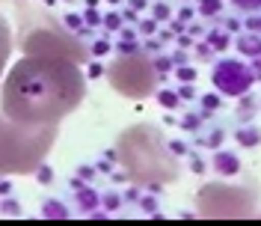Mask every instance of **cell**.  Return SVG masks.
<instances>
[{"mask_svg": "<svg viewBox=\"0 0 261 226\" xmlns=\"http://www.w3.org/2000/svg\"><path fill=\"white\" fill-rule=\"evenodd\" d=\"M255 199L241 188L226 185H205L199 191V211L208 217H228V214H252Z\"/></svg>", "mask_w": 261, "mask_h": 226, "instance_id": "3957f363", "label": "cell"}, {"mask_svg": "<svg viewBox=\"0 0 261 226\" xmlns=\"http://www.w3.org/2000/svg\"><path fill=\"white\" fill-rule=\"evenodd\" d=\"M258 107V98L249 96V93H244V98L238 101V116H244V119H249V113Z\"/></svg>", "mask_w": 261, "mask_h": 226, "instance_id": "4fadbf2b", "label": "cell"}, {"mask_svg": "<svg viewBox=\"0 0 261 226\" xmlns=\"http://www.w3.org/2000/svg\"><path fill=\"white\" fill-rule=\"evenodd\" d=\"M3 211H9V214H18V206H15V202H3Z\"/></svg>", "mask_w": 261, "mask_h": 226, "instance_id": "c3c4849f", "label": "cell"}, {"mask_svg": "<svg viewBox=\"0 0 261 226\" xmlns=\"http://www.w3.org/2000/svg\"><path fill=\"white\" fill-rule=\"evenodd\" d=\"M151 69H154V75L161 78V75H166V72H172V60H169V57H158V60L151 63Z\"/></svg>", "mask_w": 261, "mask_h": 226, "instance_id": "603a6c76", "label": "cell"}, {"mask_svg": "<svg viewBox=\"0 0 261 226\" xmlns=\"http://www.w3.org/2000/svg\"><path fill=\"white\" fill-rule=\"evenodd\" d=\"M202 107H205V110H220V107H223V98L217 96V93H208V96H202Z\"/></svg>", "mask_w": 261, "mask_h": 226, "instance_id": "44dd1931", "label": "cell"}, {"mask_svg": "<svg viewBox=\"0 0 261 226\" xmlns=\"http://www.w3.org/2000/svg\"><path fill=\"white\" fill-rule=\"evenodd\" d=\"M6 57H9V27H6V21L0 18V69L6 63Z\"/></svg>", "mask_w": 261, "mask_h": 226, "instance_id": "5bb4252c", "label": "cell"}, {"mask_svg": "<svg viewBox=\"0 0 261 226\" xmlns=\"http://www.w3.org/2000/svg\"><path fill=\"white\" fill-rule=\"evenodd\" d=\"M101 24H104L107 30H119V27H122V15H119V12H107V15H101Z\"/></svg>", "mask_w": 261, "mask_h": 226, "instance_id": "7402d4cb", "label": "cell"}, {"mask_svg": "<svg viewBox=\"0 0 261 226\" xmlns=\"http://www.w3.org/2000/svg\"><path fill=\"white\" fill-rule=\"evenodd\" d=\"M71 188L77 191V209L81 211H98V202H101V194H95L92 188L83 185V178H71Z\"/></svg>", "mask_w": 261, "mask_h": 226, "instance_id": "8992f818", "label": "cell"}, {"mask_svg": "<svg viewBox=\"0 0 261 226\" xmlns=\"http://www.w3.org/2000/svg\"><path fill=\"white\" fill-rule=\"evenodd\" d=\"M234 45H238V51L244 57H261V36L258 33H241Z\"/></svg>", "mask_w": 261, "mask_h": 226, "instance_id": "ba28073f", "label": "cell"}, {"mask_svg": "<svg viewBox=\"0 0 261 226\" xmlns=\"http://www.w3.org/2000/svg\"><path fill=\"white\" fill-rule=\"evenodd\" d=\"M187 158H190V170H193V173H205V161H202L199 155H193V152H190Z\"/></svg>", "mask_w": 261, "mask_h": 226, "instance_id": "836d02e7", "label": "cell"}, {"mask_svg": "<svg viewBox=\"0 0 261 226\" xmlns=\"http://www.w3.org/2000/svg\"><path fill=\"white\" fill-rule=\"evenodd\" d=\"M169 60H172V69H175V65H184V63H187V54H184V48H178L172 57H169Z\"/></svg>", "mask_w": 261, "mask_h": 226, "instance_id": "d590c367", "label": "cell"}, {"mask_svg": "<svg viewBox=\"0 0 261 226\" xmlns=\"http://www.w3.org/2000/svg\"><path fill=\"white\" fill-rule=\"evenodd\" d=\"M211 167L220 176H238V173H241V158H238L231 149H217Z\"/></svg>", "mask_w": 261, "mask_h": 226, "instance_id": "5b68a950", "label": "cell"}, {"mask_svg": "<svg viewBox=\"0 0 261 226\" xmlns=\"http://www.w3.org/2000/svg\"><path fill=\"white\" fill-rule=\"evenodd\" d=\"M83 98V81L77 65L33 54L9 72L3 83V116L15 125H54L60 116L77 107Z\"/></svg>", "mask_w": 261, "mask_h": 226, "instance_id": "6da1fadb", "label": "cell"}, {"mask_svg": "<svg viewBox=\"0 0 261 226\" xmlns=\"http://www.w3.org/2000/svg\"><path fill=\"white\" fill-rule=\"evenodd\" d=\"M223 140H226V131L214 128L208 137H199V146H205V149H217V146H223Z\"/></svg>", "mask_w": 261, "mask_h": 226, "instance_id": "7c38bea8", "label": "cell"}, {"mask_svg": "<svg viewBox=\"0 0 261 226\" xmlns=\"http://www.w3.org/2000/svg\"><path fill=\"white\" fill-rule=\"evenodd\" d=\"M238 12H258L261 9V0H228Z\"/></svg>", "mask_w": 261, "mask_h": 226, "instance_id": "ac0fdd59", "label": "cell"}, {"mask_svg": "<svg viewBox=\"0 0 261 226\" xmlns=\"http://www.w3.org/2000/svg\"><path fill=\"white\" fill-rule=\"evenodd\" d=\"M196 12H199L202 18H220V12H223V0H199Z\"/></svg>", "mask_w": 261, "mask_h": 226, "instance_id": "9c48e42d", "label": "cell"}, {"mask_svg": "<svg viewBox=\"0 0 261 226\" xmlns=\"http://www.w3.org/2000/svg\"><path fill=\"white\" fill-rule=\"evenodd\" d=\"M107 3H122V0H107Z\"/></svg>", "mask_w": 261, "mask_h": 226, "instance_id": "681fc988", "label": "cell"}, {"mask_svg": "<svg viewBox=\"0 0 261 226\" xmlns=\"http://www.w3.org/2000/svg\"><path fill=\"white\" fill-rule=\"evenodd\" d=\"M83 21H86L89 27H98V24H101V15L95 12V6H89V9H86V15H83Z\"/></svg>", "mask_w": 261, "mask_h": 226, "instance_id": "f1b7e54d", "label": "cell"}, {"mask_svg": "<svg viewBox=\"0 0 261 226\" xmlns=\"http://www.w3.org/2000/svg\"><path fill=\"white\" fill-rule=\"evenodd\" d=\"M190 18H193V6H181V9H178V21H184V24H187Z\"/></svg>", "mask_w": 261, "mask_h": 226, "instance_id": "8d00e7d4", "label": "cell"}, {"mask_svg": "<svg viewBox=\"0 0 261 226\" xmlns=\"http://www.w3.org/2000/svg\"><path fill=\"white\" fill-rule=\"evenodd\" d=\"M211 81L226 96H244V93H249V86L255 83V75L241 60H220V63L214 65Z\"/></svg>", "mask_w": 261, "mask_h": 226, "instance_id": "277c9868", "label": "cell"}, {"mask_svg": "<svg viewBox=\"0 0 261 226\" xmlns=\"http://www.w3.org/2000/svg\"><path fill=\"white\" fill-rule=\"evenodd\" d=\"M246 27H249V33H258V36H261V15H252V12H249Z\"/></svg>", "mask_w": 261, "mask_h": 226, "instance_id": "1f68e13d", "label": "cell"}, {"mask_svg": "<svg viewBox=\"0 0 261 226\" xmlns=\"http://www.w3.org/2000/svg\"><path fill=\"white\" fill-rule=\"evenodd\" d=\"M95 176V170H92V167H81V178L83 182H86V178H92Z\"/></svg>", "mask_w": 261, "mask_h": 226, "instance_id": "ee69618b", "label": "cell"}, {"mask_svg": "<svg viewBox=\"0 0 261 226\" xmlns=\"http://www.w3.org/2000/svg\"><path fill=\"white\" fill-rule=\"evenodd\" d=\"M110 81L119 93H125L130 98H140V96H148L151 89H154V81H158V75H154V69L148 63L146 57L137 51V54H119V60L110 65Z\"/></svg>", "mask_w": 261, "mask_h": 226, "instance_id": "7a4b0ae2", "label": "cell"}, {"mask_svg": "<svg viewBox=\"0 0 261 226\" xmlns=\"http://www.w3.org/2000/svg\"><path fill=\"white\" fill-rule=\"evenodd\" d=\"M178 125H181L184 131H190V134H196V131L202 128V113H187V116L181 119Z\"/></svg>", "mask_w": 261, "mask_h": 226, "instance_id": "2e32d148", "label": "cell"}, {"mask_svg": "<svg viewBox=\"0 0 261 226\" xmlns=\"http://www.w3.org/2000/svg\"><path fill=\"white\" fill-rule=\"evenodd\" d=\"M107 51H110V42H107V39H98L95 45H92V54H95V57H104Z\"/></svg>", "mask_w": 261, "mask_h": 226, "instance_id": "d6a6232c", "label": "cell"}, {"mask_svg": "<svg viewBox=\"0 0 261 226\" xmlns=\"http://www.w3.org/2000/svg\"><path fill=\"white\" fill-rule=\"evenodd\" d=\"M193 45V36H181L178 39V48H190Z\"/></svg>", "mask_w": 261, "mask_h": 226, "instance_id": "f6af8a7d", "label": "cell"}, {"mask_svg": "<svg viewBox=\"0 0 261 226\" xmlns=\"http://www.w3.org/2000/svg\"><path fill=\"white\" fill-rule=\"evenodd\" d=\"M158 104H161L163 110H175L181 104V98H178V93H172V89H161V93H158Z\"/></svg>", "mask_w": 261, "mask_h": 226, "instance_id": "8fae6325", "label": "cell"}, {"mask_svg": "<svg viewBox=\"0 0 261 226\" xmlns=\"http://www.w3.org/2000/svg\"><path fill=\"white\" fill-rule=\"evenodd\" d=\"M252 75H255V81H261V57H252Z\"/></svg>", "mask_w": 261, "mask_h": 226, "instance_id": "ab89813d", "label": "cell"}, {"mask_svg": "<svg viewBox=\"0 0 261 226\" xmlns=\"http://www.w3.org/2000/svg\"><path fill=\"white\" fill-rule=\"evenodd\" d=\"M116 51H119V54L125 57V54H137V51H140V45H137L134 39H119V45H116Z\"/></svg>", "mask_w": 261, "mask_h": 226, "instance_id": "484cf974", "label": "cell"}, {"mask_svg": "<svg viewBox=\"0 0 261 226\" xmlns=\"http://www.w3.org/2000/svg\"><path fill=\"white\" fill-rule=\"evenodd\" d=\"M234 140H238V146H244V149H255L261 143V128L252 125V122H246V125H241V128L234 131Z\"/></svg>", "mask_w": 261, "mask_h": 226, "instance_id": "52a82bcc", "label": "cell"}, {"mask_svg": "<svg viewBox=\"0 0 261 226\" xmlns=\"http://www.w3.org/2000/svg\"><path fill=\"white\" fill-rule=\"evenodd\" d=\"M169 21H172V18H169ZM169 30L175 33V36H178V33H184V30H187V24H184V21H178V18H175V21L169 24Z\"/></svg>", "mask_w": 261, "mask_h": 226, "instance_id": "f35d334b", "label": "cell"}, {"mask_svg": "<svg viewBox=\"0 0 261 226\" xmlns=\"http://www.w3.org/2000/svg\"><path fill=\"white\" fill-rule=\"evenodd\" d=\"M193 51H196V60H202V63H211L214 60V48L208 45V42H199Z\"/></svg>", "mask_w": 261, "mask_h": 226, "instance_id": "ffe728a7", "label": "cell"}, {"mask_svg": "<svg viewBox=\"0 0 261 226\" xmlns=\"http://www.w3.org/2000/svg\"><path fill=\"white\" fill-rule=\"evenodd\" d=\"M130 3V9H137V12H140V9H146L148 6V0H128Z\"/></svg>", "mask_w": 261, "mask_h": 226, "instance_id": "60d3db41", "label": "cell"}, {"mask_svg": "<svg viewBox=\"0 0 261 226\" xmlns=\"http://www.w3.org/2000/svg\"><path fill=\"white\" fill-rule=\"evenodd\" d=\"M146 48H148V51H161V42H158V39H148Z\"/></svg>", "mask_w": 261, "mask_h": 226, "instance_id": "7dc6e473", "label": "cell"}, {"mask_svg": "<svg viewBox=\"0 0 261 226\" xmlns=\"http://www.w3.org/2000/svg\"><path fill=\"white\" fill-rule=\"evenodd\" d=\"M50 178H54V173H50V167H39V182H42V185H48Z\"/></svg>", "mask_w": 261, "mask_h": 226, "instance_id": "74e56055", "label": "cell"}, {"mask_svg": "<svg viewBox=\"0 0 261 226\" xmlns=\"http://www.w3.org/2000/svg\"><path fill=\"white\" fill-rule=\"evenodd\" d=\"M140 209L148 211V214H154L158 211V199L154 196H140Z\"/></svg>", "mask_w": 261, "mask_h": 226, "instance_id": "83f0119b", "label": "cell"}, {"mask_svg": "<svg viewBox=\"0 0 261 226\" xmlns=\"http://www.w3.org/2000/svg\"><path fill=\"white\" fill-rule=\"evenodd\" d=\"M65 24H68L71 30H77V33L86 30V27H83V18H81V15H65Z\"/></svg>", "mask_w": 261, "mask_h": 226, "instance_id": "f546056e", "label": "cell"}, {"mask_svg": "<svg viewBox=\"0 0 261 226\" xmlns=\"http://www.w3.org/2000/svg\"><path fill=\"white\" fill-rule=\"evenodd\" d=\"M137 27H140L143 36H154V33H158V21H154V18H140V24H137Z\"/></svg>", "mask_w": 261, "mask_h": 226, "instance_id": "d4e9b609", "label": "cell"}, {"mask_svg": "<svg viewBox=\"0 0 261 226\" xmlns=\"http://www.w3.org/2000/svg\"><path fill=\"white\" fill-rule=\"evenodd\" d=\"M101 202H104V209H107V211H116V209H122V196L116 194V191H107V194L101 196Z\"/></svg>", "mask_w": 261, "mask_h": 226, "instance_id": "d6986e66", "label": "cell"}, {"mask_svg": "<svg viewBox=\"0 0 261 226\" xmlns=\"http://www.w3.org/2000/svg\"><path fill=\"white\" fill-rule=\"evenodd\" d=\"M178 98H181V101H187V98H196L193 83H181V86H178Z\"/></svg>", "mask_w": 261, "mask_h": 226, "instance_id": "4dcf8cb0", "label": "cell"}, {"mask_svg": "<svg viewBox=\"0 0 261 226\" xmlns=\"http://www.w3.org/2000/svg\"><path fill=\"white\" fill-rule=\"evenodd\" d=\"M151 18L161 24V21H169L172 18V6L169 3H151Z\"/></svg>", "mask_w": 261, "mask_h": 226, "instance_id": "9a60e30c", "label": "cell"}, {"mask_svg": "<svg viewBox=\"0 0 261 226\" xmlns=\"http://www.w3.org/2000/svg\"><path fill=\"white\" fill-rule=\"evenodd\" d=\"M161 42H175V33L172 30H161Z\"/></svg>", "mask_w": 261, "mask_h": 226, "instance_id": "7bdbcfd3", "label": "cell"}, {"mask_svg": "<svg viewBox=\"0 0 261 226\" xmlns=\"http://www.w3.org/2000/svg\"><path fill=\"white\" fill-rule=\"evenodd\" d=\"M45 214H48V217H65V214H68V209H65V206H60V202H45Z\"/></svg>", "mask_w": 261, "mask_h": 226, "instance_id": "4316f807", "label": "cell"}, {"mask_svg": "<svg viewBox=\"0 0 261 226\" xmlns=\"http://www.w3.org/2000/svg\"><path fill=\"white\" fill-rule=\"evenodd\" d=\"M223 30L226 33H238L241 30V21H238V18H226V21H223Z\"/></svg>", "mask_w": 261, "mask_h": 226, "instance_id": "e575fe53", "label": "cell"}, {"mask_svg": "<svg viewBox=\"0 0 261 226\" xmlns=\"http://www.w3.org/2000/svg\"><path fill=\"white\" fill-rule=\"evenodd\" d=\"M122 30V39H137V33L130 30V27H119Z\"/></svg>", "mask_w": 261, "mask_h": 226, "instance_id": "bcb514c9", "label": "cell"}, {"mask_svg": "<svg viewBox=\"0 0 261 226\" xmlns=\"http://www.w3.org/2000/svg\"><path fill=\"white\" fill-rule=\"evenodd\" d=\"M175 78H178L181 83H196V69L193 65H175Z\"/></svg>", "mask_w": 261, "mask_h": 226, "instance_id": "e0dca14e", "label": "cell"}, {"mask_svg": "<svg viewBox=\"0 0 261 226\" xmlns=\"http://www.w3.org/2000/svg\"><path fill=\"white\" fill-rule=\"evenodd\" d=\"M205 42H208L214 51H226L228 45H231V39H228V33H226V30H211Z\"/></svg>", "mask_w": 261, "mask_h": 226, "instance_id": "30bf717a", "label": "cell"}, {"mask_svg": "<svg viewBox=\"0 0 261 226\" xmlns=\"http://www.w3.org/2000/svg\"><path fill=\"white\" fill-rule=\"evenodd\" d=\"M89 75H92V78H101V75H104V69H101L98 63H92V65H89Z\"/></svg>", "mask_w": 261, "mask_h": 226, "instance_id": "b9f144b4", "label": "cell"}, {"mask_svg": "<svg viewBox=\"0 0 261 226\" xmlns=\"http://www.w3.org/2000/svg\"><path fill=\"white\" fill-rule=\"evenodd\" d=\"M258 107H261V101H258Z\"/></svg>", "mask_w": 261, "mask_h": 226, "instance_id": "f907efd6", "label": "cell"}, {"mask_svg": "<svg viewBox=\"0 0 261 226\" xmlns=\"http://www.w3.org/2000/svg\"><path fill=\"white\" fill-rule=\"evenodd\" d=\"M166 152H169V155H190V149H187V143H184V140H169V143H166Z\"/></svg>", "mask_w": 261, "mask_h": 226, "instance_id": "cb8c5ba5", "label": "cell"}]
</instances>
